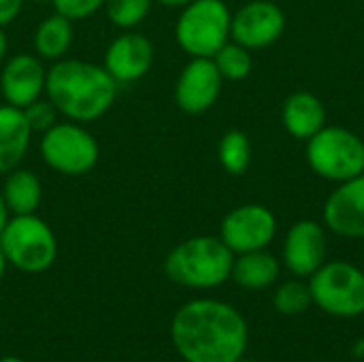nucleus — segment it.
I'll return each instance as SVG.
<instances>
[{
  "instance_id": "obj_1",
  "label": "nucleus",
  "mask_w": 364,
  "mask_h": 362,
  "mask_svg": "<svg viewBox=\"0 0 364 362\" xmlns=\"http://www.w3.org/2000/svg\"><path fill=\"white\" fill-rule=\"evenodd\" d=\"M171 341L183 362H235L250 344L243 314L220 299H194L171 320Z\"/></svg>"
},
{
  "instance_id": "obj_2",
  "label": "nucleus",
  "mask_w": 364,
  "mask_h": 362,
  "mask_svg": "<svg viewBox=\"0 0 364 362\" xmlns=\"http://www.w3.org/2000/svg\"><path fill=\"white\" fill-rule=\"evenodd\" d=\"M119 85L102 64L64 58L47 68L45 96L64 119L90 124L117 100Z\"/></svg>"
},
{
  "instance_id": "obj_3",
  "label": "nucleus",
  "mask_w": 364,
  "mask_h": 362,
  "mask_svg": "<svg viewBox=\"0 0 364 362\" xmlns=\"http://www.w3.org/2000/svg\"><path fill=\"white\" fill-rule=\"evenodd\" d=\"M235 254L220 237L200 235L177 243L164 258L166 277L190 290H213L230 280Z\"/></svg>"
},
{
  "instance_id": "obj_4",
  "label": "nucleus",
  "mask_w": 364,
  "mask_h": 362,
  "mask_svg": "<svg viewBox=\"0 0 364 362\" xmlns=\"http://www.w3.org/2000/svg\"><path fill=\"white\" fill-rule=\"evenodd\" d=\"M0 250L11 267L28 275H38L53 267L58 239L51 226L36 213L11 215L0 233Z\"/></svg>"
},
{
  "instance_id": "obj_5",
  "label": "nucleus",
  "mask_w": 364,
  "mask_h": 362,
  "mask_svg": "<svg viewBox=\"0 0 364 362\" xmlns=\"http://www.w3.org/2000/svg\"><path fill=\"white\" fill-rule=\"evenodd\" d=\"M232 13L224 0H192L175 23V41L190 58H213L230 41Z\"/></svg>"
},
{
  "instance_id": "obj_6",
  "label": "nucleus",
  "mask_w": 364,
  "mask_h": 362,
  "mask_svg": "<svg viewBox=\"0 0 364 362\" xmlns=\"http://www.w3.org/2000/svg\"><path fill=\"white\" fill-rule=\"evenodd\" d=\"M311 301L324 314L352 320L364 314V271L346 260H326L307 277Z\"/></svg>"
},
{
  "instance_id": "obj_7",
  "label": "nucleus",
  "mask_w": 364,
  "mask_h": 362,
  "mask_svg": "<svg viewBox=\"0 0 364 362\" xmlns=\"http://www.w3.org/2000/svg\"><path fill=\"white\" fill-rule=\"evenodd\" d=\"M38 154L53 173L64 177L87 175L100 158L96 137L77 122H55L49 130L41 132Z\"/></svg>"
},
{
  "instance_id": "obj_8",
  "label": "nucleus",
  "mask_w": 364,
  "mask_h": 362,
  "mask_svg": "<svg viewBox=\"0 0 364 362\" xmlns=\"http://www.w3.org/2000/svg\"><path fill=\"white\" fill-rule=\"evenodd\" d=\"M305 158L318 177L343 183L364 173V141L343 126H324L307 141Z\"/></svg>"
},
{
  "instance_id": "obj_9",
  "label": "nucleus",
  "mask_w": 364,
  "mask_h": 362,
  "mask_svg": "<svg viewBox=\"0 0 364 362\" xmlns=\"http://www.w3.org/2000/svg\"><path fill=\"white\" fill-rule=\"evenodd\" d=\"M277 235L275 213L258 203L241 205L228 211L220 224V239L237 256L245 252L267 250Z\"/></svg>"
},
{
  "instance_id": "obj_10",
  "label": "nucleus",
  "mask_w": 364,
  "mask_h": 362,
  "mask_svg": "<svg viewBox=\"0 0 364 362\" xmlns=\"http://www.w3.org/2000/svg\"><path fill=\"white\" fill-rule=\"evenodd\" d=\"M284 30L286 13L273 0H252L232 13L230 21V38L250 51L277 43Z\"/></svg>"
},
{
  "instance_id": "obj_11",
  "label": "nucleus",
  "mask_w": 364,
  "mask_h": 362,
  "mask_svg": "<svg viewBox=\"0 0 364 362\" xmlns=\"http://www.w3.org/2000/svg\"><path fill=\"white\" fill-rule=\"evenodd\" d=\"M222 75L211 58H190L175 83V102L188 115L209 111L222 94Z\"/></svg>"
},
{
  "instance_id": "obj_12",
  "label": "nucleus",
  "mask_w": 364,
  "mask_h": 362,
  "mask_svg": "<svg viewBox=\"0 0 364 362\" xmlns=\"http://www.w3.org/2000/svg\"><path fill=\"white\" fill-rule=\"evenodd\" d=\"M326 226L314 220H301L288 228L282 247V260L294 277L307 280L314 275L326 262Z\"/></svg>"
},
{
  "instance_id": "obj_13",
  "label": "nucleus",
  "mask_w": 364,
  "mask_h": 362,
  "mask_svg": "<svg viewBox=\"0 0 364 362\" xmlns=\"http://www.w3.org/2000/svg\"><path fill=\"white\" fill-rule=\"evenodd\" d=\"M154 60L156 47L151 38L134 30H124L109 43L102 66L117 81V85H128L141 81L151 70Z\"/></svg>"
},
{
  "instance_id": "obj_14",
  "label": "nucleus",
  "mask_w": 364,
  "mask_h": 362,
  "mask_svg": "<svg viewBox=\"0 0 364 362\" xmlns=\"http://www.w3.org/2000/svg\"><path fill=\"white\" fill-rule=\"evenodd\" d=\"M47 68L36 53H15L2 62L0 94L6 105L17 109L45 96Z\"/></svg>"
},
{
  "instance_id": "obj_15",
  "label": "nucleus",
  "mask_w": 364,
  "mask_h": 362,
  "mask_svg": "<svg viewBox=\"0 0 364 362\" xmlns=\"http://www.w3.org/2000/svg\"><path fill=\"white\" fill-rule=\"evenodd\" d=\"M322 220L337 237L364 239V173L337 183L324 203Z\"/></svg>"
},
{
  "instance_id": "obj_16",
  "label": "nucleus",
  "mask_w": 364,
  "mask_h": 362,
  "mask_svg": "<svg viewBox=\"0 0 364 362\" xmlns=\"http://www.w3.org/2000/svg\"><path fill=\"white\" fill-rule=\"evenodd\" d=\"M32 128L21 109L0 105V175L11 173L26 158L32 143Z\"/></svg>"
},
{
  "instance_id": "obj_17",
  "label": "nucleus",
  "mask_w": 364,
  "mask_h": 362,
  "mask_svg": "<svg viewBox=\"0 0 364 362\" xmlns=\"http://www.w3.org/2000/svg\"><path fill=\"white\" fill-rule=\"evenodd\" d=\"M282 124L294 139L309 141L326 126V109L311 92H294L282 107Z\"/></svg>"
},
{
  "instance_id": "obj_18",
  "label": "nucleus",
  "mask_w": 364,
  "mask_h": 362,
  "mask_svg": "<svg viewBox=\"0 0 364 362\" xmlns=\"http://www.w3.org/2000/svg\"><path fill=\"white\" fill-rule=\"evenodd\" d=\"M282 265L279 260L267 252V250H256V252H245L237 254L230 271V280L243 288V290H267L279 280Z\"/></svg>"
},
{
  "instance_id": "obj_19",
  "label": "nucleus",
  "mask_w": 364,
  "mask_h": 362,
  "mask_svg": "<svg viewBox=\"0 0 364 362\" xmlns=\"http://www.w3.org/2000/svg\"><path fill=\"white\" fill-rule=\"evenodd\" d=\"M0 192L11 215L36 213L43 201V183L30 169L17 166L11 173H6Z\"/></svg>"
},
{
  "instance_id": "obj_20",
  "label": "nucleus",
  "mask_w": 364,
  "mask_h": 362,
  "mask_svg": "<svg viewBox=\"0 0 364 362\" xmlns=\"http://www.w3.org/2000/svg\"><path fill=\"white\" fill-rule=\"evenodd\" d=\"M73 38H75L73 21L60 13H53L41 19V23L36 26L32 34V45L41 60H47L53 64L66 58V53L73 47Z\"/></svg>"
},
{
  "instance_id": "obj_21",
  "label": "nucleus",
  "mask_w": 364,
  "mask_h": 362,
  "mask_svg": "<svg viewBox=\"0 0 364 362\" xmlns=\"http://www.w3.org/2000/svg\"><path fill=\"white\" fill-rule=\"evenodd\" d=\"M218 158L228 175H243L252 162L250 137L241 130H228L218 145Z\"/></svg>"
},
{
  "instance_id": "obj_22",
  "label": "nucleus",
  "mask_w": 364,
  "mask_h": 362,
  "mask_svg": "<svg viewBox=\"0 0 364 362\" xmlns=\"http://www.w3.org/2000/svg\"><path fill=\"white\" fill-rule=\"evenodd\" d=\"M314 305L311 301V290H309V284L303 282L301 277L299 280H290V282H284L275 288L273 292V307L277 314L282 316H301L305 314L309 307Z\"/></svg>"
},
{
  "instance_id": "obj_23",
  "label": "nucleus",
  "mask_w": 364,
  "mask_h": 362,
  "mask_svg": "<svg viewBox=\"0 0 364 362\" xmlns=\"http://www.w3.org/2000/svg\"><path fill=\"white\" fill-rule=\"evenodd\" d=\"M224 81H243L252 73V51L232 38L211 58Z\"/></svg>"
},
{
  "instance_id": "obj_24",
  "label": "nucleus",
  "mask_w": 364,
  "mask_h": 362,
  "mask_svg": "<svg viewBox=\"0 0 364 362\" xmlns=\"http://www.w3.org/2000/svg\"><path fill=\"white\" fill-rule=\"evenodd\" d=\"M151 6H154V0H105L102 9L115 28L134 30L147 19Z\"/></svg>"
},
{
  "instance_id": "obj_25",
  "label": "nucleus",
  "mask_w": 364,
  "mask_h": 362,
  "mask_svg": "<svg viewBox=\"0 0 364 362\" xmlns=\"http://www.w3.org/2000/svg\"><path fill=\"white\" fill-rule=\"evenodd\" d=\"M21 111H23V115H26L32 132H45V130H49L58 122V115H60L58 109L47 98H38V100L30 102Z\"/></svg>"
},
{
  "instance_id": "obj_26",
  "label": "nucleus",
  "mask_w": 364,
  "mask_h": 362,
  "mask_svg": "<svg viewBox=\"0 0 364 362\" xmlns=\"http://www.w3.org/2000/svg\"><path fill=\"white\" fill-rule=\"evenodd\" d=\"M55 13L64 15L66 19L75 21H83L92 15H96L102 6L105 0H51Z\"/></svg>"
},
{
  "instance_id": "obj_27",
  "label": "nucleus",
  "mask_w": 364,
  "mask_h": 362,
  "mask_svg": "<svg viewBox=\"0 0 364 362\" xmlns=\"http://www.w3.org/2000/svg\"><path fill=\"white\" fill-rule=\"evenodd\" d=\"M23 2L26 0H0V28H6L19 17Z\"/></svg>"
},
{
  "instance_id": "obj_28",
  "label": "nucleus",
  "mask_w": 364,
  "mask_h": 362,
  "mask_svg": "<svg viewBox=\"0 0 364 362\" xmlns=\"http://www.w3.org/2000/svg\"><path fill=\"white\" fill-rule=\"evenodd\" d=\"M9 218H11V213H9V207H6V203H4V198H2V192H0V233H2V228L6 226Z\"/></svg>"
},
{
  "instance_id": "obj_29",
  "label": "nucleus",
  "mask_w": 364,
  "mask_h": 362,
  "mask_svg": "<svg viewBox=\"0 0 364 362\" xmlns=\"http://www.w3.org/2000/svg\"><path fill=\"white\" fill-rule=\"evenodd\" d=\"M6 53H9V38L4 34V28H0V64L6 60Z\"/></svg>"
},
{
  "instance_id": "obj_30",
  "label": "nucleus",
  "mask_w": 364,
  "mask_h": 362,
  "mask_svg": "<svg viewBox=\"0 0 364 362\" xmlns=\"http://www.w3.org/2000/svg\"><path fill=\"white\" fill-rule=\"evenodd\" d=\"M162 6H168V9H183L186 4H190L192 0H154Z\"/></svg>"
},
{
  "instance_id": "obj_31",
  "label": "nucleus",
  "mask_w": 364,
  "mask_h": 362,
  "mask_svg": "<svg viewBox=\"0 0 364 362\" xmlns=\"http://www.w3.org/2000/svg\"><path fill=\"white\" fill-rule=\"evenodd\" d=\"M352 356L358 358V361H363L364 358V337L354 341V346H352Z\"/></svg>"
},
{
  "instance_id": "obj_32",
  "label": "nucleus",
  "mask_w": 364,
  "mask_h": 362,
  "mask_svg": "<svg viewBox=\"0 0 364 362\" xmlns=\"http://www.w3.org/2000/svg\"><path fill=\"white\" fill-rule=\"evenodd\" d=\"M6 267H9V262H6V258H4V254H2V250H0V280H2L4 273H6Z\"/></svg>"
},
{
  "instance_id": "obj_33",
  "label": "nucleus",
  "mask_w": 364,
  "mask_h": 362,
  "mask_svg": "<svg viewBox=\"0 0 364 362\" xmlns=\"http://www.w3.org/2000/svg\"><path fill=\"white\" fill-rule=\"evenodd\" d=\"M0 362H23L21 358H17V356H4V358H0Z\"/></svg>"
},
{
  "instance_id": "obj_34",
  "label": "nucleus",
  "mask_w": 364,
  "mask_h": 362,
  "mask_svg": "<svg viewBox=\"0 0 364 362\" xmlns=\"http://www.w3.org/2000/svg\"><path fill=\"white\" fill-rule=\"evenodd\" d=\"M235 362H260V361H254V358H245V356H241L239 361H235Z\"/></svg>"
},
{
  "instance_id": "obj_35",
  "label": "nucleus",
  "mask_w": 364,
  "mask_h": 362,
  "mask_svg": "<svg viewBox=\"0 0 364 362\" xmlns=\"http://www.w3.org/2000/svg\"><path fill=\"white\" fill-rule=\"evenodd\" d=\"M36 2H45V0H36Z\"/></svg>"
}]
</instances>
